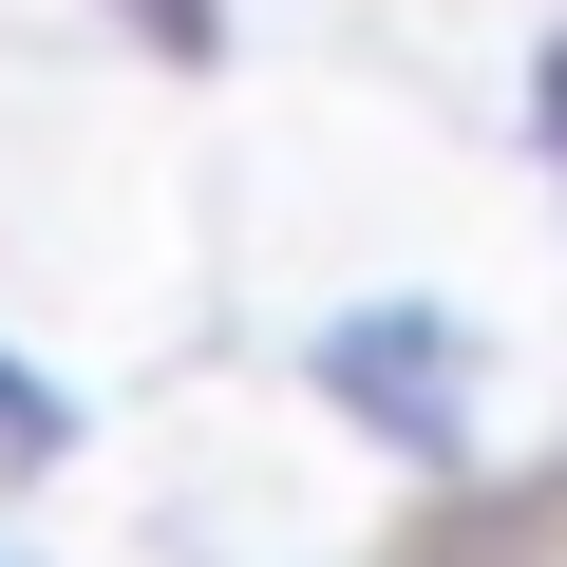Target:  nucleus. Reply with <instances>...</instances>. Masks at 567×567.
I'll return each mask as SVG.
<instances>
[{
  "mask_svg": "<svg viewBox=\"0 0 567 567\" xmlns=\"http://www.w3.org/2000/svg\"><path fill=\"white\" fill-rule=\"evenodd\" d=\"M341 379H360V416H379V435H454L473 341H435V322H341Z\"/></svg>",
  "mask_w": 567,
  "mask_h": 567,
  "instance_id": "obj_1",
  "label": "nucleus"
},
{
  "mask_svg": "<svg viewBox=\"0 0 567 567\" xmlns=\"http://www.w3.org/2000/svg\"><path fill=\"white\" fill-rule=\"evenodd\" d=\"M548 95H567V58H548Z\"/></svg>",
  "mask_w": 567,
  "mask_h": 567,
  "instance_id": "obj_2",
  "label": "nucleus"
}]
</instances>
